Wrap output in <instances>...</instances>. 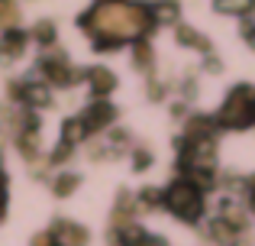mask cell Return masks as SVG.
<instances>
[{
  "mask_svg": "<svg viewBox=\"0 0 255 246\" xmlns=\"http://www.w3.org/2000/svg\"><path fill=\"white\" fill-rule=\"evenodd\" d=\"M149 26V16L145 10L139 6H129V3H104L100 10H94V19H91V29L100 32L104 39H132Z\"/></svg>",
  "mask_w": 255,
  "mask_h": 246,
  "instance_id": "obj_1",
  "label": "cell"
},
{
  "mask_svg": "<svg viewBox=\"0 0 255 246\" xmlns=\"http://www.w3.org/2000/svg\"><path fill=\"white\" fill-rule=\"evenodd\" d=\"M165 204L178 217H184V221H197L200 211H204V195H200V188L191 178H181V182H174L168 188V201Z\"/></svg>",
  "mask_w": 255,
  "mask_h": 246,
  "instance_id": "obj_2",
  "label": "cell"
},
{
  "mask_svg": "<svg viewBox=\"0 0 255 246\" xmlns=\"http://www.w3.org/2000/svg\"><path fill=\"white\" fill-rule=\"evenodd\" d=\"M220 123L223 126H236V130L252 126L255 123V91L252 88H236L233 91L230 101H226L223 110H220Z\"/></svg>",
  "mask_w": 255,
  "mask_h": 246,
  "instance_id": "obj_3",
  "label": "cell"
},
{
  "mask_svg": "<svg viewBox=\"0 0 255 246\" xmlns=\"http://www.w3.org/2000/svg\"><path fill=\"white\" fill-rule=\"evenodd\" d=\"M220 10H246V6H252V0H217Z\"/></svg>",
  "mask_w": 255,
  "mask_h": 246,
  "instance_id": "obj_4",
  "label": "cell"
}]
</instances>
